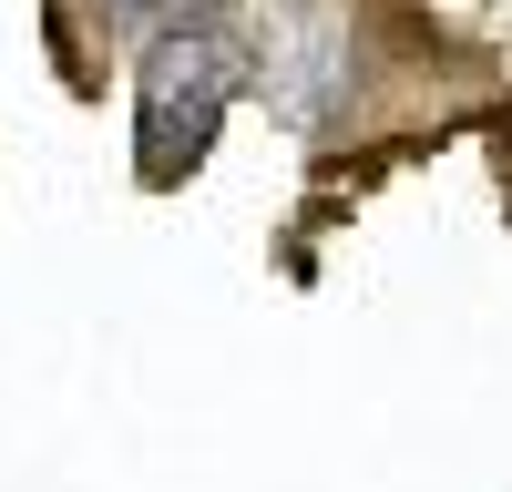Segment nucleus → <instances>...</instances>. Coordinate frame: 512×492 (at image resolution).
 <instances>
[{
	"label": "nucleus",
	"mask_w": 512,
	"mask_h": 492,
	"mask_svg": "<svg viewBox=\"0 0 512 492\" xmlns=\"http://www.w3.org/2000/svg\"><path fill=\"white\" fill-rule=\"evenodd\" d=\"M236 82H246V52L216 21H185V31L144 41V72H134V164H144V185H185L216 154V123L236 113Z\"/></svg>",
	"instance_id": "f257e3e1"
},
{
	"label": "nucleus",
	"mask_w": 512,
	"mask_h": 492,
	"mask_svg": "<svg viewBox=\"0 0 512 492\" xmlns=\"http://www.w3.org/2000/svg\"><path fill=\"white\" fill-rule=\"evenodd\" d=\"M267 93H277L287 123H328L359 93L349 82V21H338L328 0H297V11L267 31Z\"/></svg>",
	"instance_id": "f03ea898"
},
{
	"label": "nucleus",
	"mask_w": 512,
	"mask_h": 492,
	"mask_svg": "<svg viewBox=\"0 0 512 492\" xmlns=\"http://www.w3.org/2000/svg\"><path fill=\"white\" fill-rule=\"evenodd\" d=\"M93 11H103L113 41H164V31L195 21V0H93Z\"/></svg>",
	"instance_id": "7ed1b4c3"
}]
</instances>
